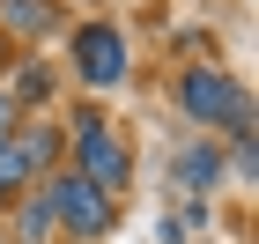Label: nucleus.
I'll return each instance as SVG.
<instances>
[{
    "label": "nucleus",
    "mask_w": 259,
    "mask_h": 244,
    "mask_svg": "<svg viewBox=\"0 0 259 244\" xmlns=\"http://www.w3.org/2000/svg\"><path fill=\"white\" fill-rule=\"evenodd\" d=\"M74 74L89 81V89H119L126 81V37H119V22H81L74 30Z\"/></svg>",
    "instance_id": "4"
},
{
    "label": "nucleus",
    "mask_w": 259,
    "mask_h": 244,
    "mask_svg": "<svg viewBox=\"0 0 259 244\" xmlns=\"http://www.w3.org/2000/svg\"><path fill=\"white\" fill-rule=\"evenodd\" d=\"M22 126V111H15V96H8V89H0V141H8V133H15Z\"/></svg>",
    "instance_id": "12"
},
{
    "label": "nucleus",
    "mask_w": 259,
    "mask_h": 244,
    "mask_svg": "<svg viewBox=\"0 0 259 244\" xmlns=\"http://www.w3.org/2000/svg\"><path fill=\"white\" fill-rule=\"evenodd\" d=\"M178 111L207 133H244L252 126V96H244L237 74H222V67H185L178 74Z\"/></svg>",
    "instance_id": "2"
},
{
    "label": "nucleus",
    "mask_w": 259,
    "mask_h": 244,
    "mask_svg": "<svg viewBox=\"0 0 259 244\" xmlns=\"http://www.w3.org/2000/svg\"><path fill=\"white\" fill-rule=\"evenodd\" d=\"M37 200L52 207V229H60V237H74V244L111 237V222H119V200H111L104 185L74 178V170H52V178L37 185Z\"/></svg>",
    "instance_id": "1"
},
{
    "label": "nucleus",
    "mask_w": 259,
    "mask_h": 244,
    "mask_svg": "<svg viewBox=\"0 0 259 244\" xmlns=\"http://www.w3.org/2000/svg\"><path fill=\"white\" fill-rule=\"evenodd\" d=\"M0 74H8V44H0Z\"/></svg>",
    "instance_id": "13"
},
{
    "label": "nucleus",
    "mask_w": 259,
    "mask_h": 244,
    "mask_svg": "<svg viewBox=\"0 0 259 244\" xmlns=\"http://www.w3.org/2000/svg\"><path fill=\"white\" fill-rule=\"evenodd\" d=\"M8 96H15V111H30V104H45V96H52V67L22 60L15 74H8Z\"/></svg>",
    "instance_id": "8"
},
{
    "label": "nucleus",
    "mask_w": 259,
    "mask_h": 244,
    "mask_svg": "<svg viewBox=\"0 0 259 244\" xmlns=\"http://www.w3.org/2000/svg\"><path fill=\"white\" fill-rule=\"evenodd\" d=\"M8 141H15V156H22V170L37 178V170H52V163H60V148H67V133H60V126H30V119H22L15 133H8Z\"/></svg>",
    "instance_id": "7"
},
{
    "label": "nucleus",
    "mask_w": 259,
    "mask_h": 244,
    "mask_svg": "<svg viewBox=\"0 0 259 244\" xmlns=\"http://www.w3.org/2000/svg\"><path fill=\"white\" fill-rule=\"evenodd\" d=\"M15 237H22V244L60 237V229H52V207H45V200H15Z\"/></svg>",
    "instance_id": "9"
},
{
    "label": "nucleus",
    "mask_w": 259,
    "mask_h": 244,
    "mask_svg": "<svg viewBox=\"0 0 259 244\" xmlns=\"http://www.w3.org/2000/svg\"><path fill=\"white\" fill-rule=\"evenodd\" d=\"M0 244H8V237H0Z\"/></svg>",
    "instance_id": "14"
},
{
    "label": "nucleus",
    "mask_w": 259,
    "mask_h": 244,
    "mask_svg": "<svg viewBox=\"0 0 259 244\" xmlns=\"http://www.w3.org/2000/svg\"><path fill=\"white\" fill-rule=\"evenodd\" d=\"M230 141H237V148H230V170H237V178H252V126H244V133H230Z\"/></svg>",
    "instance_id": "11"
},
{
    "label": "nucleus",
    "mask_w": 259,
    "mask_h": 244,
    "mask_svg": "<svg viewBox=\"0 0 259 244\" xmlns=\"http://www.w3.org/2000/svg\"><path fill=\"white\" fill-rule=\"evenodd\" d=\"M22 192H30V170H22L15 141H0V200H22Z\"/></svg>",
    "instance_id": "10"
},
{
    "label": "nucleus",
    "mask_w": 259,
    "mask_h": 244,
    "mask_svg": "<svg viewBox=\"0 0 259 244\" xmlns=\"http://www.w3.org/2000/svg\"><path fill=\"white\" fill-rule=\"evenodd\" d=\"M60 0H0V44L15 37V44H45V37H60Z\"/></svg>",
    "instance_id": "5"
},
{
    "label": "nucleus",
    "mask_w": 259,
    "mask_h": 244,
    "mask_svg": "<svg viewBox=\"0 0 259 244\" xmlns=\"http://www.w3.org/2000/svg\"><path fill=\"white\" fill-rule=\"evenodd\" d=\"M170 185H178V200L215 192V185H222V156H215V141H185L178 163H170Z\"/></svg>",
    "instance_id": "6"
},
{
    "label": "nucleus",
    "mask_w": 259,
    "mask_h": 244,
    "mask_svg": "<svg viewBox=\"0 0 259 244\" xmlns=\"http://www.w3.org/2000/svg\"><path fill=\"white\" fill-rule=\"evenodd\" d=\"M67 148H74V178L104 185V192H126V185H134V156H126V141L104 126V111H89V104H81Z\"/></svg>",
    "instance_id": "3"
}]
</instances>
